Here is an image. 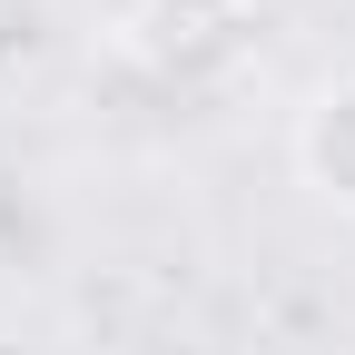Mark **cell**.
I'll return each instance as SVG.
<instances>
[{
    "mask_svg": "<svg viewBox=\"0 0 355 355\" xmlns=\"http://www.w3.org/2000/svg\"><path fill=\"white\" fill-rule=\"evenodd\" d=\"M296 178H306V198L316 207H336V217H355V69H336L316 99L296 109Z\"/></svg>",
    "mask_w": 355,
    "mask_h": 355,
    "instance_id": "cell-1",
    "label": "cell"
},
{
    "mask_svg": "<svg viewBox=\"0 0 355 355\" xmlns=\"http://www.w3.org/2000/svg\"><path fill=\"white\" fill-rule=\"evenodd\" d=\"M207 10H266V0H207Z\"/></svg>",
    "mask_w": 355,
    "mask_h": 355,
    "instance_id": "cell-2",
    "label": "cell"
}]
</instances>
